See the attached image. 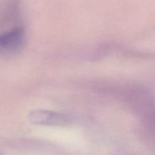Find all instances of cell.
I'll list each match as a JSON object with an SVG mask.
<instances>
[{"instance_id": "cell-1", "label": "cell", "mask_w": 155, "mask_h": 155, "mask_svg": "<svg viewBox=\"0 0 155 155\" xmlns=\"http://www.w3.org/2000/svg\"><path fill=\"white\" fill-rule=\"evenodd\" d=\"M28 118L33 124L46 126H65L71 122L66 115L44 110H33L29 114Z\"/></svg>"}, {"instance_id": "cell-2", "label": "cell", "mask_w": 155, "mask_h": 155, "mask_svg": "<svg viewBox=\"0 0 155 155\" xmlns=\"http://www.w3.org/2000/svg\"><path fill=\"white\" fill-rule=\"evenodd\" d=\"M25 33L21 27H15L11 31L0 35V52H15L21 48Z\"/></svg>"}]
</instances>
